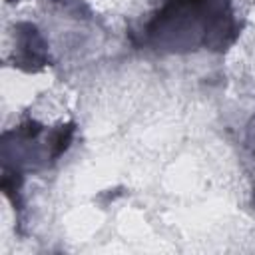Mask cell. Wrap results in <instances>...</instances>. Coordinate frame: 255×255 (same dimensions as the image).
I'll use <instances>...</instances> for the list:
<instances>
[{
	"instance_id": "5b68a950",
	"label": "cell",
	"mask_w": 255,
	"mask_h": 255,
	"mask_svg": "<svg viewBox=\"0 0 255 255\" xmlns=\"http://www.w3.org/2000/svg\"><path fill=\"white\" fill-rule=\"evenodd\" d=\"M8 2H18V0H8Z\"/></svg>"
},
{
	"instance_id": "7a4b0ae2",
	"label": "cell",
	"mask_w": 255,
	"mask_h": 255,
	"mask_svg": "<svg viewBox=\"0 0 255 255\" xmlns=\"http://www.w3.org/2000/svg\"><path fill=\"white\" fill-rule=\"evenodd\" d=\"M14 54L12 62L22 72H40L50 64L48 42L32 22H18L14 26Z\"/></svg>"
},
{
	"instance_id": "3957f363",
	"label": "cell",
	"mask_w": 255,
	"mask_h": 255,
	"mask_svg": "<svg viewBox=\"0 0 255 255\" xmlns=\"http://www.w3.org/2000/svg\"><path fill=\"white\" fill-rule=\"evenodd\" d=\"M74 133H76V124L74 122H68V124H62L58 128H52L48 133H46V149H48V157L50 161H56L58 157H62L72 139H74Z\"/></svg>"
},
{
	"instance_id": "6da1fadb",
	"label": "cell",
	"mask_w": 255,
	"mask_h": 255,
	"mask_svg": "<svg viewBox=\"0 0 255 255\" xmlns=\"http://www.w3.org/2000/svg\"><path fill=\"white\" fill-rule=\"evenodd\" d=\"M239 36L231 0H163L141 32L143 44L161 54L199 48L225 52Z\"/></svg>"
},
{
	"instance_id": "277c9868",
	"label": "cell",
	"mask_w": 255,
	"mask_h": 255,
	"mask_svg": "<svg viewBox=\"0 0 255 255\" xmlns=\"http://www.w3.org/2000/svg\"><path fill=\"white\" fill-rule=\"evenodd\" d=\"M245 143L251 151V155L255 157V116L249 120L247 124V131H245ZM253 207H255V187H253Z\"/></svg>"
}]
</instances>
